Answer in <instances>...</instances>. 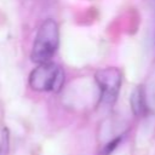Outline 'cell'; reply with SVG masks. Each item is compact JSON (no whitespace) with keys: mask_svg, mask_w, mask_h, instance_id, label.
Listing matches in <instances>:
<instances>
[{"mask_svg":"<svg viewBox=\"0 0 155 155\" xmlns=\"http://www.w3.org/2000/svg\"><path fill=\"white\" fill-rule=\"evenodd\" d=\"M59 45V30L57 23L47 18L41 23L36 33L33 48H31V61L36 64L50 62L54 56Z\"/></svg>","mask_w":155,"mask_h":155,"instance_id":"6da1fadb","label":"cell"},{"mask_svg":"<svg viewBox=\"0 0 155 155\" xmlns=\"http://www.w3.org/2000/svg\"><path fill=\"white\" fill-rule=\"evenodd\" d=\"M64 82L63 70L52 62L39 64L29 75V85L35 91L58 92Z\"/></svg>","mask_w":155,"mask_h":155,"instance_id":"7a4b0ae2","label":"cell"},{"mask_svg":"<svg viewBox=\"0 0 155 155\" xmlns=\"http://www.w3.org/2000/svg\"><path fill=\"white\" fill-rule=\"evenodd\" d=\"M121 73L117 68H104L96 73V81L104 103H113L121 86Z\"/></svg>","mask_w":155,"mask_h":155,"instance_id":"3957f363","label":"cell"},{"mask_svg":"<svg viewBox=\"0 0 155 155\" xmlns=\"http://www.w3.org/2000/svg\"><path fill=\"white\" fill-rule=\"evenodd\" d=\"M130 104L134 115H144L148 111V104L145 99V92L143 86H138L131 94Z\"/></svg>","mask_w":155,"mask_h":155,"instance_id":"277c9868","label":"cell"}]
</instances>
